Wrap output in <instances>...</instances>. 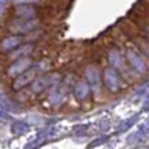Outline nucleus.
Here are the masks:
<instances>
[{
    "mask_svg": "<svg viewBox=\"0 0 149 149\" xmlns=\"http://www.w3.org/2000/svg\"><path fill=\"white\" fill-rule=\"evenodd\" d=\"M37 70L36 68H30V70H28L26 72H24L22 74H20V76H17L15 79V81H13V89L15 90H20L22 89L24 86H26V85H29L30 82H33L34 80L37 79Z\"/></svg>",
    "mask_w": 149,
    "mask_h": 149,
    "instance_id": "nucleus-7",
    "label": "nucleus"
},
{
    "mask_svg": "<svg viewBox=\"0 0 149 149\" xmlns=\"http://www.w3.org/2000/svg\"><path fill=\"white\" fill-rule=\"evenodd\" d=\"M137 118H139V115L131 116V118H128L127 120H124L123 123H120V124H119V127H118V132H124V131H127L128 128H131V127L136 123Z\"/></svg>",
    "mask_w": 149,
    "mask_h": 149,
    "instance_id": "nucleus-17",
    "label": "nucleus"
},
{
    "mask_svg": "<svg viewBox=\"0 0 149 149\" xmlns=\"http://www.w3.org/2000/svg\"><path fill=\"white\" fill-rule=\"evenodd\" d=\"M9 119V114H8V110L4 109L3 106H0V122H7Z\"/></svg>",
    "mask_w": 149,
    "mask_h": 149,
    "instance_id": "nucleus-19",
    "label": "nucleus"
},
{
    "mask_svg": "<svg viewBox=\"0 0 149 149\" xmlns=\"http://www.w3.org/2000/svg\"><path fill=\"white\" fill-rule=\"evenodd\" d=\"M65 94V90L63 86H56L54 85L52 89L50 90V94H49V102L51 105H58V103L62 102V100L64 98Z\"/></svg>",
    "mask_w": 149,
    "mask_h": 149,
    "instance_id": "nucleus-13",
    "label": "nucleus"
},
{
    "mask_svg": "<svg viewBox=\"0 0 149 149\" xmlns=\"http://www.w3.org/2000/svg\"><path fill=\"white\" fill-rule=\"evenodd\" d=\"M39 0H12L15 5H25V4H36Z\"/></svg>",
    "mask_w": 149,
    "mask_h": 149,
    "instance_id": "nucleus-20",
    "label": "nucleus"
},
{
    "mask_svg": "<svg viewBox=\"0 0 149 149\" xmlns=\"http://www.w3.org/2000/svg\"><path fill=\"white\" fill-rule=\"evenodd\" d=\"M143 110H144V111H148L149 110V97L144 101V103H143Z\"/></svg>",
    "mask_w": 149,
    "mask_h": 149,
    "instance_id": "nucleus-23",
    "label": "nucleus"
},
{
    "mask_svg": "<svg viewBox=\"0 0 149 149\" xmlns=\"http://www.w3.org/2000/svg\"><path fill=\"white\" fill-rule=\"evenodd\" d=\"M37 25H38V21H37L36 18H30V20H24V18H21V20H17L10 24L9 30L16 34L28 33V31L34 30V29L37 28Z\"/></svg>",
    "mask_w": 149,
    "mask_h": 149,
    "instance_id": "nucleus-4",
    "label": "nucleus"
},
{
    "mask_svg": "<svg viewBox=\"0 0 149 149\" xmlns=\"http://www.w3.org/2000/svg\"><path fill=\"white\" fill-rule=\"evenodd\" d=\"M0 103H1L3 107L7 109L8 111H17L18 110V107L7 97V95H1V97H0Z\"/></svg>",
    "mask_w": 149,
    "mask_h": 149,
    "instance_id": "nucleus-18",
    "label": "nucleus"
},
{
    "mask_svg": "<svg viewBox=\"0 0 149 149\" xmlns=\"http://www.w3.org/2000/svg\"><path fill=\"white\" fill-rule=\"evenodd\" d=\"M21 43H22V38H21L20 36H17V34L5 37V38L1 41V43H0V50L4 52L12 51V50L17 49Z\"/></svg>",
    "mask_w": 149,
    "mask_h": 149,
    "instance_id": "nucleus-9",
    "label": "nucleus"
},
{
    "mask_svg": "<svg viewBox=\"0 0 149 149\" xmlns=\"http://www.w3.org/2000/svg\"><path fill=\"white\" fill-rule=\"evenodd\" d=\"M31 65H33L31 58L25 56V58H21V59H17V60H15V63H12V64L8 67V71H7L8 76L16 79L17 76H20V74L26 72L28 70H30Z\"/></svg>",
    "mask_w": 149,
    "mask_h": 149,
    "instance_id": "nucleus-1",
    "label": "nucleus"
},
{
    "mask_svg": "<svg viewBox=\"0 0 149 149\" xmlns=\"http://www.w3.org/2000/svg\"><path fill=\"white\" fill-rule=\"evenodd\" d=\"M31 51H33V46H31V45H26V46H20V47H18V50H16V51L12 54L10 59L17 60V59H21V58L29 56V54H30Z\"/></svg>",
    "mask_w": 149,
    "mask_h": 149,
    "instance_id": "nucleus-15",
    "label": "nucleus"
},
{
    "mask_svg": "<svg viewBox=\"0 0 149 149\" xmlns=\"http://www.w3.org/2000/svg\"><path fill=\"white\" fill-rule=\"evenodd\" d=\"M90 93V86L88 82L85 81H77L73 86V95L76 97V100L84 101L89 97Z\"/></svg>",
    "mask_w": 149,
    "mask_h": 149,
    "instance_id": "nucleus-10",
    "label": "nucleus"
},
{
    "mask_svg": "<svg viewBox=\"0 0 149 149\" xmlns=\"http://www.w3.org/2000/svg\"><path fill=\"white\" fill-rule=\"evenodd\" d=\"M103 82L111 92H116L120 86V76H119L116 68L107 67L103 71Z\"/></svg>",
    "mask_w": 149,
    "mask_h": 149,
    "instance_id": "nucleus-3",
    "label": "nucleus"
},
{
    "mask_svg": "<svg viewBox=\"0 0 149 149\" xmlns=\"http://www.w3.org/2000/svg\"><path fill=\"white\" fill-rule=\"evenodd\" d=\"M109 62H110L111 67L114 68H120L123 65V59L120 56V52L116 49H113L109 52Z\"/></svg>",
    "mask_w": 149,
    "mask_h": 149,
    "instance_id": "nucleus-14",
    "label": "nucleus"
},
{
    "mask_svg": "<svg viewBox=\"0 0 149 149\" xmlns=\"http://www.w3.org/2000/svg\"><path fill=\"white\" fill-rule=\"evenodd\" d=\"M137 94H149V85L145 88H141V90H139Z\"/></svg>",
    "mask_w": 149,
    "mask_h": 149,
    "instance_id": "nucleus-22",
    "label": "nucleus"
},
{
    "mask_svg": "<svg viewBox=\"0 0 149 149\" xmlns=\"http://www.w3.org/2000/svg\"><path fill=\"white\" fill-rule=\"evenodd\" d=\"M106 140H107V136L100 137V139H97V140H95V143H92V144H90V148H93V147H97V145H100V144H102V143H105Z\"/></svg>",
    "mask_w": 149,
    "mask_h": 149,
    "instance_id": "nucleus-21",
    "label": "nucleus"
},
{
    "mask_svg": "<svg viewBox=\"0 0 149 149\" xmlns=\"http://www.w3.org/2000/svg\"><path fill=\"white\" fill-rule=\"evenodd\" d=\"M55 132H56V130L55 128L43 130V131L39 132L34 139H31L30 141L26 144V147L24 149H38L39 147H42V145H43L49 139H51V137L55 135Z\"/></svg>",
    "mask_w": 149,
    "mask_h": 149,
    "instance_id": "nucleus-5",
    "label": "nucleus"
},
{
    "mask_svg": "<svg viewBox=\"0 0 149 149\" xmlns=\"http://www.w3.org/2000/svg\"><path fill=\"white\" fill-rule=\"evenodd\" d=\"M37 15V9L30 4H25V5H17L16 8V16L18 18H24V20H30L34 18Z\"/></svg>",
    "mask_w": 149,
    "mask_h": 149,
    "instance_id": "nucleus-11",
    "label": "nucleus"
},
{
    "mask_svg": "<svg viewBox=\"0 0 149 149\" xmlns=\"http://www.w3.org/2000/svg\"><path fill=\"white\" fill-rule=\"evenodd\" d=\"M126 58L127 60H128L130 65H131L132 68H134L136 72L139 73H143L145 72V70H147V64H145V60L141 58V55H139L135 50L132 49H128L126 52Z\"/></svg>",
    "mask_w": 149,
    "mask_h": 149,
    "instance_id": "nucleus-6",
    "label": "nucleus"
},
{
    "mask_svg": "<svg viewBox=\"0 0 149 149\" xmlns=\"http://www.w3.org/2000/svg\"><path fill=\"white\" fill-rule=\"evenodd\" d=\"M85 79H86V82L89 84L92 92H98L101 88V73L100 71L97 70V67H88L85 70Z\"/></svg>",
    "mask_w": 149,
    "mask_h": 149,
    "instance_id": "nucleus-8",
    "label": "nucleus"
},
{
    "mask_svg": "<svg viewBox=\"0 0 149 149\" xmlns=\"http://www.w3.org/2000/svg\"><path fill=\"white\" fill-rule=\"evenodd\" d=\"M28 131H29V124L26 123V122L16 120L15 123L12 124V132L15 135H18V136H21V135L26 134Z\"/></svg>",
    "mask_w": 149,
    "mask_h": 149,
    "instance_id": "nucleus-16",
    "label": "nucleus"
},
{
    "mask_svg": "<svg viewBox=\"0 0 149 149\" xmlns=\"http://www.w3.org/2000/svg\"><path fill=\"white\" fill-rule=\"evenodd\" d=\"M149 134V119L147 123H144L139 130H137L135 134H132L131 136L128 137V143L130 144H135V143H140L148 136Z\"/></svg>",
    "mask_w": 149,
    "mask_h": 149,
    "instance_id": "nucleus-12",
    "label": "nucleus"
},
{
    "mask_svg": "<svg viewBox=\"0 0 149 149\" xmlns=\"http://www.w3.org/2000/svg\"><path fill=\"white\" fill-rule=\"evenodd\" d=\"M59 74L58 73H51L50 76L45 77H38L31 82V92L33 93H41L49 86H54L58 81H59Z\"/></svg>",
    "mask_w": 149,
    "mask_h": 149,
    "instance_id": "nucleus-2",
    "label": "nucleus"
}]
</instances>
